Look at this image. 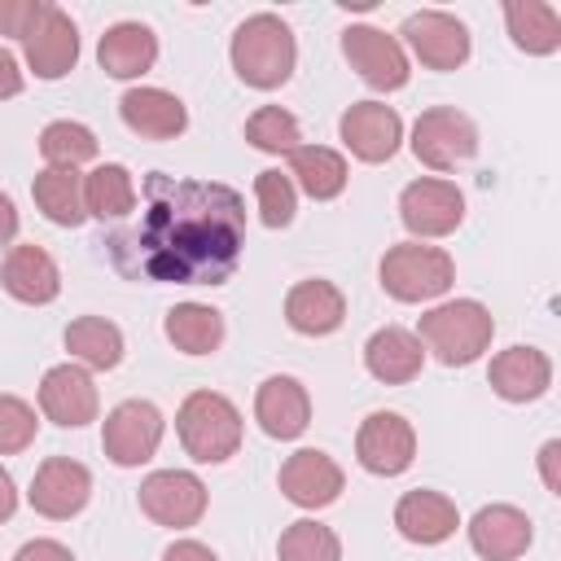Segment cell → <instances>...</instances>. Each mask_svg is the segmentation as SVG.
Returning <instances> with one entry per match:
<instances>
[{
  "mask_svg": "<svg viewBox=\"0 0 561 561\" xmlns=\"http://www.w3.org/2000/svg\"><path fill=\"white\" fill-rule=\"evenodd\" d=\"M276 557L280 561H342V539L333 535V526L324 522H289L276 539Z\"/></svg>",
  "mask_w": 561,
  "mask_h": 561,
  "instance_id": "836d02e7",
  "label": "cell"
},
{
  "mask_svg": "<svg viewBox=\"0 0 561 561\" xmlns=\"http://www.w3.org/2000/svg\"><path fill=\"white\" fill-rule=\"evenodd\" d=\"M399 35L416 53V61L430 66V70H456V66L469 61V48H473L469 44V26L456 13H443V9L408 13Z\"/></svg>",
  "mask_w": 561,
  "mask_h": 561,
  "instance_id": "30bf717a",
  "label": "cell"
},
{
  "mask_svg": "<svg viewBox=\"0 0 561 561\" xmlns=\"http://www.w3.org/2000/svg\"><path fill=\"white\" fill-rule=\"evenodd\" d=\"M39 153L48 167H66V171H79L83 162L96 158V136L92 127L75 123V118H57L39 131Z\"/></svg>",
  "mask_w": 561,
  "mask_h": 561,
  "instance_id": "d6a6232c",
  "label": "cell"
},
{
  "mask_svg": "<svg viewBox=\"0 0 561 561\" xmlns=\"http://www.w3.org/2000/svg\"><path fill=\"white\" fill-rule=\"evenodd\" d=\"M289 180H294V188H302L307 197L333 202V197H342L351 171H346V158H342L337 149H329V145H298V149L289 153Z\"/></svg>",
  "mask_w": 561,
  "mask_h": 561,
  "instance_id": "4316f807",
  "label": "cell"
},
{
  "mask_svg": "<svg viewBox=\"0 0 561 561\" xmlns=\"http://www.w3.org/2000/svg\"><path fill=\"white\" fill-rule=\"evenodd\" d=\"M456 526H460V513H456V504H451L443 491L416 486V491H403L399 504H394V530H399L408 543L434 548V543L451 539Z\"/></svg>",
  "mask_w": 561,
  "mask_h": 561,
  "instance_id": "ac0fdd59",
  "label": "cell"
},
{
  "mask_svg": "<svg viewBox=\"0 0 561 561\" xmlns=\"http://www.w3.org/2000/svg\"><path fill=\"white\" fill-rule=\"evenodd\" d=\"M355 456L368 473L394 478L416 460V430L399 412H368L355 434Z\"/></svg>",
  "mask_w": 561,
  "mask_h": 561,
  "instance_id": "7c38bea8",
  "label": "cell"
},
{
  "mask_svg": "<svg viewBox=\"0 0 561 561\" xmlns=\"http://www.w3.org/2000/svg\"><path fill=\"white\" fill-rule=\"evenodd\" d=\"M136 500H140V513L149 522L171 526V530H188L206 513V482L188 469H158L140 482Z\"/></svg>",
  "mask_w": 561,
  "mask_h": 561,
  "instance_id": "ba28073f",
  "label": "cell"
},
{
  "mask_svg": "<svg viewBox=\"0 0 561 561\" xmlns=\"http://www.w3.org/2000/svg\"><path fill=\"white\" fill-rule=\"evenodd\" d=\"M35 408L18 394H0V456H13V451H26L35 443Z\"/></svg>",
  "mask_w": 561,
  "mask_h": 561,
  "instance_id": "8d00e7d4",
  "label": "cell"
},
{
  "mask_svg": "<svg viewBox=\"0 0 561 561\" xmlns=\"http://www.w3.org/2000/svg\"><path fill=\"white\" fill-rule=\"evenodd\" d=\"M83 210L92 219H123L136 210V180L123 162H101L83 175Z\"/></svg>",
  "mask_w": 561,
  "mask_h": 561,
  "instance_id": "1f68e13d",
  "label": "cell"
},
{
  "mask_svg": "<svg viewBox=\"0 0 561 561\" xmlns=\"http://www.w3.org/2000/svg\"><path fill=\"white\" fill-rule=\"evenodd\" d=\"M342 53L351 61V70H359V79L377 92H399L412 79V61L403 53V44L394 35H386L381 26H346L342 31Z\"/></svg>",
  "mask_w": 561,
  "mask_h": 561,
  "instance_id": "9c48e42d",
  "label": "cell"
},
{
  "mask_svg": "<svg viewBox=\"0 0 561 561\" xmlns=\"http://www.w3.org/2000/svg\"><path fill=\"white\" fill-rule=\"evenodd\" d=\"M96 61L110 79H140L158 61V35L145 22H114L96 44Z\"/></svg>",
  "mask_w": 561,
  "mask_h": 561,
  "instance_id": "484cf974",
  "label": "cell"
},
{
  "mask_svg": "<svg viewBox=\"0 0 561 561\" xmlns=\"http://www.w3.org/2000/svg\"><path fill=\"white\" fill-rule=\"evenodd\" d=\"M285 320H289V329L302 333V337H324V333L342 329V320H346V298H342V289H337L333 280L307 276V280H298V285L285 294Z\"/></svg>",
  "mask_w": 561,
  "mask_h": 561,
  "instance_id": "7402d4cb",
  "label": "cell"
},
{
  "mask_svg": "<svg viewBox=\"0 0 561 561\" xmlns=\"http://www.w3.org/2000/svg\"><path fill=\"white\" fill-rule=\"evenodd\" d=\"M31 508L39 517H53V522H66L75 513H83V504L92 500V473L70 460V456H48L35 478H31V491H26Z\"/></svg>",
  "mask_w": 561,
  "mask_h": 561,
  "instance_id": "5bb4252c",
  "label": "cell"
},
{
  "mask_svg": "<svg viewBox=\"0 0 561 561\" xmlns=\"http://www.w3.org/2000/svg\"><path fill=\"white\" fill-rule=\"evenodd\" d=\"M276 482H280L285 500L298 504V508H329V504L342 495V486H346L342 465H337L329 451H320V447L294 451V456L280 465V478H276Z\"/></svg>",
  "mask_w": 561,
  "mask_h": 561,
  "instance_id": "2e32d148",
  "label": "cell"
},
{
  "mask_svg": "<svg viewBox=\"0 0 561 561\" xmlns=\"http://www.w3.org/2000/svg\"><path fill=\"white\" fill-rule=\"evenodd\" d=\"M337 136L342 145L359 158V162H390L399 153L403 140V118L394 105L381 101H355L342 118H337Z\"/></svg>",
  "mask_w": 561,
  "mask_h": 561,
  "instance_id": "4fadbf2b",
  "label": "cell"
},
{
  "mask_svg": "<svg viewBox=\"0 0 561 561\" xmlns=\"http://www.w3.org/2000/svg\"><path fill=\"white\" fill-rule=\"evenodd\" d=\"M381 289L394 298V302H430V298H443L456 280V263L447 250L438 245H421V241H399L381 254Z\"/></svg>",
  "mask_w": 561,
  "mask_h": 561,
  "instance_id": "5b68a950",
  "label": "cell"
},
{
  "mask_svg": "<svg viewBox=\"0 0 561 561\" xmlns=\"http://www.w3.org/2000/svg\"><path fill=\"white\" fill-rule=\"evenodd\" d=\"M364 368H368L377 381H386V386H403V381L421 377V368H425V346H421L416 333H408V329H399V324H386V329H377V333L364 342Z\"/></svg>",
  "mask_w": 561,
  "mask_h": 561,
  "instance_id": "d4e9b609",
  "label": "cell"
},
{
  "mask_svg": "<svg viewBox=\"0 0 561 561\" xmlns=\"http://www.w3.org/2000/svg\"><path fill=\"white\" fill-rule=\"evenodd\" d=\"M530 539H535L530 517L513 504H486L469 522V548L482 561H517L530 548Z\"/></svg>",
  "mask_w": 561,
  "mask_h": 561,
  "instance_id": "d6986e66",
  "label": "cell"
},
{
  "mask_svg": "<svg viewBox=\"0 0 561 561\" xmlns=\"http://www.w3.org/2000/svg\"><path fill=\"white\" fill-rule=\"evenodd\" d=\"M245 140L254 145V149H263V153H294L298 149V140H302V127H298V118L289 114V110H280V105H259L250 118H245Z\"/></svg>",
  "mask_w": 561,
  "mask_h": 561,
  "instance_id": "e575fe53",
  "label": "cell"
},
{
  "mask_svg": "<svg viewBox=\"0 0 561 561\" xmlns=\"http://www.w3.org/2000/svg\"><path fill=\"white\" fill-rule=\"evenodd\" d=\"M486 377H491V390L500 399H508V403H535L552 386V359L539 346H508V351H500L491 359Z\"/></svg>",
  "mask_w": 561,
  "mask_h": 561,
  "instance_id": "ffe728a7",
  "label": "cell"
},
{
  "mask_svg": "<svg viewBox=\"0 0 561 561\" xmlns=\"http://www.w3.org/2000/svg\"><path fill=\"white\" fill-rule=\"evenodd\" d=\"M162 412L149 403V399H123L110 416H105V430H101V447L105 456L118 465V469H136L145 460H153L158 443H162Z\"/></svg>",
  "mask_w": 561,
  "mask_h": 561,
  "instance_id": "52a82bcc",
  "label": "cell"
},
{
  "mask_svg": "<svg viewBox=\"0 0 561 561\" xmlns=\"http://www.w3.org/2000/svg\"><path fill=\"white\" fill-rule=\"evenodd\" d=\"M0 285L9 298L26 302V307H44L61 294V272L53 263L48 250L39 245H13L4 254V267H0Z\"/></svg>",
  "mask_w": 561,
  "mask_h": 561,
  "instance_id": "603a6c76",
  "label": "cell"
},
{
  "mask_svg": "<svg viewBox=\"0 0 561 561\" xmlns=\"http://www.w3.org/2000/svg\"><path fill=\"white\" fill-rule=\"evenodd\" d=\"M399 219L412 237H447L465 219V193L451 180L425 175L399 193Z\"/></svg>",
  "mask_w": 561,
  "mask_h": 561,
  "instance_id": "8fae6325",
  "label": "cell"
},
{
  "mask_svg": "<svg viewBox=\"0 0 561 561\" xmlns=\"http://www.w3.org/2000/svg\"><path fill=\"white\" fill-rule=\"evenodd\" d=\"M118 114L145 140H171V136H180L188 127L184 101L175 92H167V88H127L123 101H118Z\"/></svg>",
  "mask_w": 561,
  "mask_h": 561,
  "instance_id": "cb8c5ba5",
  "label": "cell"
},
{
  "mask_svg": "<svg viewBox=\"0 0 561 561\" xmlns=\"http://www.w3.org/2000/svg\"><path fill=\"white\" fill-rule=\"evenodd\" d=\"M145 219L114 250L136 254V272L175 285H224L245 245L241 197L224 184L149 175Z\"/></svg>",
  "mask_w": 561,
  "mask_h": 561,
  "instance_id": "6da1fadb",
  "label": "cell"
},
{
  "mask_svg": "<svg viewBox=\"0 0 561 561\" xmlns=\"http://www.w3.org/2000/svg\"><path fill=\"white\" fill-rule=\"evenodd\" d=\"M539 473H543V486L561 495V438H548L539 447Z\"/></svg>",
  "mask_w": 561,
  "mask_h": 561,
  "instance_id": "ab89813d",
  "label": "cell"
},
{
  "mask_svg": "<svg viewBox=\"0 0 561 561\" xmlns=\"http://www.w3.org/2000/svg\"><path fill=\"white\" fill-rule=\"evenodd\" d=\"M31 197L44 210V219L57 224V228H79L88 219V210H83V175L79 171L44 167L35 175V184H31Z\"/></svg>",
  "mask_w": 561,
  "mask_h": 561,
  "instance_id": "4dcf8cb0",
  "label": "cell"
},
{
  "mask_svg": "<svg viewBox=\"0 0 561 561\" xmlns=\"http://www.w3.org/2000/svg\"><path fill=\"white\" fill-rule=\"evenodd\" d=\"M416 337H421L425 351H434L438 364L465 368V364L482 359V351L491 346L495 320L478 298H451V302H438L421 316Z\"/></svg>",
  "mask_w": 561,
  "mask_h": 561,
  "instance_id": "3957f363",
  "label": "cell"
},
{
  "mask_svg": "<svg viewBox=\"0 0 561 561\" xmlns=\"http://www.w3.org/2000/svg\"><path fill=\"white\" fill-rule=\"evenodd\" d=\"M22 83H26V79H22V66H18V57H13V53L0 44V101L18 96V92H22Z\"/></svg>",
  "mask_w": 561,
  "mask_h": 561,
  "instance_id": "60d3db41",
  "label": "cell"
},
{
  "mask_svg": "<svg viewBox=\"0 0 561 561\" xmlns=\"http://www.w3.org/2000/svg\"><path fill=\"white\" fill-rule=\"evenodd\" d=\"M175 434L197 465H224L241 447V412L219 390H193L175 412Z\"/></svg>",
  "mask_w": 561,
  "mask_h": 561,
  "instance_id": "277c9868",
  "label": "cell"
},
{
  "mask_svg": "<svg viewBox=\"0 0 561 561\" xmlns=\"http://www.w3.org/2000/svg\"><path fill=\"white\" fill-rule=\"evenodd\" d=\"M412 153L430 171H451L478 153V127L451 105H434L412 123Z\"/></svg>",
  "mask_w": 561,
  "mask_h": 561,
  "instance_id": "8992f818",
  "label": "cell"
},
{
  "mask_svg": "<svg viewBox=\"0 0 561 561\" xmlns=\"http://www.w3.org/2000/svg\"><path fill=\"white\" fill-rule=\"evenodd\" d=\"M13 508H18V486H13L9 469H0V522H9Z\"/></svg>",
  "mask_w": 561,
  "mask_h": 561,
  "instance_id": "ee69618b",
  "label": "cell"
},
{
  "mask_svg": "<svg viewBox=\"0 0 561 561\" xmlns=\"http://www.w3.org/2000/svg\"><path fill=\"white\" fill-rule=\"evenodd\" d=\"M254 202H259V219L267 228H289L294 210H298V188H294L289 171H280V167L259 171L254 175Z\"/></svg>",
  "mask_w": 561,
  "mask_h": 561,
  "instance_id": "d590c367",
  "label": "cell"
},
{
  "mask_svg": "<svg viewBox=\"0 0 561 561\" xmlns=\"http://www.w3.org/2000/svg\"><path fill=\"white\" fill-rule=\"evenodd\" d=\"M162 329L184 355H215L224 346V311H215L210 302H175Z\"/></svg>",
  "mask_w": 561,
  "mask_h": 561,
  "instance_id": "f1b7e54d",
  "label": "cell"
},
{
  "mask_svg": "<svg viewBox=\"0 0 561 561\" xmlns=\"http://www.w3.org/2000/svg\"><path fill=\"white\" fill-rule=\"evenodd\" d=\"M162 561H219L206 543H197V539H175L167 552H162Z\"/></svg>",
  "mask_w": 561,
  "mask_h": 561,
  "instance_id": "b9f144b4",
  "label": "cell"
},
{
  "mask_svg": "<svg viewBox=\"0 0 561 561\" xmlns=\"http://www.w3.org/2000/svg\"><path fill=\"white\" fill-rule=\"evenodd\" d=\"M96 408H101V399H96V381H92L88 368H79V364H53L44 373V381H39V412L53 425L79 430V425L96 421Z\"/></svg>",
  "mask_w": 561,
  "mask_h": 561,
  "instance_id": "9a60e30c",
  "label": "cell"
},
{
  "mask_svg": "<svg viewBox=\"0 0 561 561\" xmlns=\"http://www.w3.org/2000/svg\"><path fill=\"white\" fill-rule=\"evenodd\" d=\"M26 48V66L35 70V79H61L75 70L79 61V26L70 22L66 9L48 4V13L39 18V26L22 39Z\"/></svg>",
  "mask_w": 561,
  "mask_h": 561,
  "instance_id": "e0dca14e",
  "label": "cell"
},
{
  "mask_svg": "<svg viewBox=\"0 0 561 561\" xmlns=\"http://www.w3.org/2000/svg\"><path fill=\"white\" fill-rule=\"evenodd\" d=\"M18 237V206L9 193H0V245H9Z\"/></svg>",
  "mask_w": 561,
  "mask_h": 561,
  "instance_id": "7bdbcfd3",
  "label": "cell"
},
{
  "mask_svg": "<svg viewBox=\"0 0 561 561\" xmlns=\"http://www.w3.org/2000/svg\"><path fill=\"white\" fill-rule=\"evenodd\" d=\"M66 351L70 359H79V368L110 373L123 364V333L105 316H79L66 324Z\"/></svg>",
  "mask_w": 561,
  "mask_h": 561,
  "instance_id": "f546056e",
  "label": "cell"
},
{
  "mask_svg": "<svg viewBox=\"0 0 561 561\" xmlns=\"http://www.w3.org/2000/svg\"><path fill=\"white\" fill-rule=\"evenodd\" d=\"M254 421L267 438H298L311 421V394L298 377H267L254 394Z\"/></svg>",
  "mask_w": 561,
  "mask_h": 561,
  "instance_id": "44dd1931",
  "label": "cell"
},
{
  "mask_svg": "<svg viewBox=\"0 0 561 561\" xmlns=\"http://www.w3.org/2000/svg\"><path fill=\"white\" fill-rule=\"evenodd\" d=\"M13 561H75V552L66 543H57V539H31V543L18 548Z\"/></svg>",
  "mask_w": 561,
  "mask_h": 561,
  "instance_id": "f35d334b",
  "label": "cell"
},
{
  "mask_svg": "<svg viewBox=\"0 0 561 561\" xmlns=\"http://www.w3.org/2000/svg\"><path fill=\"white\" fill-rule=\"evenodd\" d=\"M44 13H48V0H0V35L26 39Z\"/></svg>",
  "mask_w": 561,
  "mask_h": 561,
  "instance_id": "74e56055",
  "label": "cell"
},
{
  "mask_svg": "<svg viewBox=\"0 0 561 561\" xmlns=\"http://www.w3.org/2000/svg\"><path fill=\"white\" fill-rule=\"evenodd\" d=\"M504 26H508V39L530 57H548L561 48V13L548 0H508Z\"/></svg>",
  "mask_w": 561,
  "mask_h": 561,
  "instance_id": "83f0119b",
  "label": "cell"
},
{
  "mask_svg": "<svg viewBox=\"0 0 561 561\" xmlns=\"http://www.w3.org/2000/svg\"><path fill=\"white\" fill-rule=\"evenodd\" d=\"M228 57H232V70H237L241 83H250L259 92H272V88H280L294 75L298 44H294V31H289L285 18H276V13H250L232 31Z\"/></svg>",
  "mask_w": 561,
  "mask_h": 561,
  "instance_id": "7a4b0ae2",
  "label": "cell"
}]
</instances>
